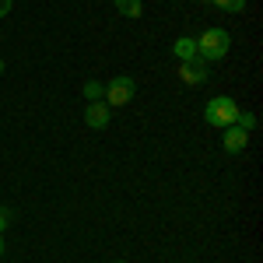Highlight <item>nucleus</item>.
Wrapping results in <instances>:
<instances>
[{
  "label": "nucleus",
  "instance_id": "20e7f679",
  "mask_svg": "<svg viewBox=\"0 0 263 263\" xmlns=\"http://www.w3.org/2000/svg\"><path fill=\"white\" fill-rule=\"evenodd\" d=\"M207 74H211V63L200 60V57H193V60H182V63H179V78H182L186 84H193V88L207 81Z\"/></svg>",
  "mask_w": 263,
  "mask_h": 263
},
{
  "label": "nucleus",
  "instance_id": "f03ea898",
  "mask_svg": "<svg viewBox=\"0 0 263 263\" xmlns=\"http://www.w3.org/2000/svg\"><path fill=\"white\" fill-rule=\"evenodd\" d=\"M239 102L232 99V95H218V99L207 102V109H203V120L211 123V126H218V130H224V126H232V123L239 120Z\"/></svg>",
  "mask_w": 263,
  "mask_h": 263
},
{
  "label": "nucleus",
  "instance_id": "423d86ee",
  "mask_svg": "<svg viewBox=\"0 0 263 263\" xmlns=\"http://www.w3.org/2000/svg\"><path fill=\"white\" fill-rule=\"evenodd\" d=\"M112 120V109L105 105V102H88V109H84V123L91 126V130H105Z\"/></svg>",
  "mask_w": 263,
  "mask_h": 263
},
{
  "label": "nucleus",
  "instance_id": "39448f33",
  "mask_svg": "<svg viewBox=\"0 0 263 263\" xmlns=\"http://www.w3.org/2000/svg\"><path fill=\"white\" fill-rule=\"evenodd\" d=\"M246 144H249V134H246L242 126H224V134H221V147L228 151V155H242L246 151Z\"/></svg>",
  "mask_w": 263,
  "mask_h": 263
},
{
  "label": "nucleus",
  "instance_id": "2eb2a0df",
  "mask_svg": "<svg viewBox=\"0 0 263 263\" xmlns=\"http://www.w3.org/2000/svg\"><path fill=\"white\" fill-rule=\"evenodd\" d=\"M0 74H4V60H0Z\"/></svg>",
  "mask_w": 263,
  "mask_h": 263
},
{
  "label": "nucleus",
  "instance_id": "1a4fd4ad",
  "mask_svg": "<svg viewBox=\"0 0 263 263\" xmlns=\"http://www.w3.org/2000/svg\"><path fill=\"white\" fill-rule=\"evenodd\" d=\"M81 91H84V99H88V102H102V95H105V84H102V81H84Z\"/></svg>",
  "mask_w": 263,
  "mask_h": 263
},
{
  "label": "nucleus",
  "instance_id": "7ed1b4c3",
  "mask_svg": "<svg viewBox=\"0 0 263 263\" xmlns=\"http://www.w3.org/2000/svg\"><path fill=\"white\" fill-rule=\"evenodd\" d=\"M134 91H137V81L134 78H112V81L105 84V95H102V102L112 109V105H126V102L134 99Z\"/></svg>",
  "mask_w": 263,
  "mask_h": 263
},
{
  "label": "nucleus",
  "instance_id": "f8f14e48",
  "mask_svg": "<svg viewBox=\"0 0 263 263\" xmlns=\"http://www.w3.org/2000/svg\"><path fill=\"white\" fill-rule=\"evenodd\" d=\"M11 218H14V211H11V207H0V235H4V228L11 224Z\"/></svg>",
  "mask_w": 263,
  "mask_h": 263
},
{
  "label": "nucleus",
  "instance_id": "f257e3e1",
  "mask_svg": "<svg viewBox=\"0 0 263 263\" xmlns=\"http://www.w3.org/2000/svg\"><path fill=\"white\" fill-rule=\"evenodd\" d=\"M228 46H232V35L224 28H207L200 39H197V57L207 63H218L228 57Z\"/></svg>",
  "mask_w": 263,
  "mask_h": 263
},
{
  "label": "nucleus",
  "instance_id": "6e6552de",
  "mask_svg": "<svg viewBox=\"0 0 263 263\" xmlns=\"http://www.w3.org/2000/svg\"><path fill=\"white\" fill-rule=\"evenodd\" d=\"M116 11H120L123 18H141L144 4H141V0H116Z\"/></svg>",
  "mask_w": 263,
  "mask_h": 263
},
{
  "label": "nucleus",
  "instance_id": "4468645a",
  "mask_svg": "<svg viewBox=\"0 0 263 263\" xmlns=\"http://www.w3.org/2000/svg\"><path fill=\"white\" fill-rule=\"evenodd\" d=\"M0 256H4V235H0Z\"/></svg>",
  "mask_w": 263,
  "mask_h": 263
},
{
  "label": "nucleus",
  "instance_id": "dca6fc26",
  "mask_svg": "<svg viewBox=\"0 0 263 263\" xmlns=\"http://www.w3.org/2000/svg\"><path fill=\"white\" fill-rule=\"evenodd\" d=\"M120 263H123V260H120Z\"/></svg>",
  "mask_w": 263,
  "mask_h": 263
},
{
  "label": "nucleus",
  "instance_id": "9b49d317",
  "mask_svg": "<svg viewBox=\"0 0 263 263\" xmlns=\"http://www.w3.org/2000/svg\"><path fill=\"white\" fill-rule=\"evenodd\" d=\"M235 126H242L246 134H253V130H256V116H253V112H239V120H235Z\"/></svg>",
  "mask_w": 263,
  "mask_h": 263
},
{
  "label": "nucleus",
  "instance_id": "ddd939ff",
  "mask_svg": "<svg viewBox=\"0 0 263 263\" xmlns=\"http://www.w3.org/2000/svg\"><path fill=\"white\" fill-rule=\"evenodd\" d=\"M11 7H14V0H0V18H7V14H11Z\"/></svg>",
  "mask_w": 263,
  "mask_h": 263
},
{
  "label": "nucleus",
  "instance_id": "9d476101",
  "mask_svg": "<svg viewBox=\"0 0 263 263\" xmlns=\"http://www.w3.org/2000/svg\"><path fill=\"white\" fill-rule=\"evenodd\" d=\"M207 4L221 7V11H228V14H242L246 11V0H207Z\"/></svg>",
  "mask_w": 263,
  "mask_h": 263
},
{
  "label": "nucleus",
  "instance_id": "0eeeda50",
  "mask_svg": "<svg viewBox=\"0 0 263 263\" xmlns=\"http://www.w3.org/2000/svg\"><path fill=\"white\" fill-rule=\"evenodd\" d=\"M172 53L179 57V63H182V60H193V57H197V39H190V35H179V39L172 42Z\"/></svg>",
  "mask_w": 263,
  "mask_h": 263
}]
</instances>
